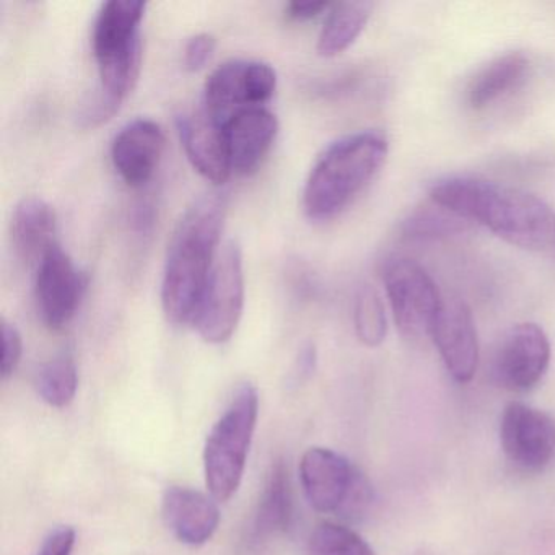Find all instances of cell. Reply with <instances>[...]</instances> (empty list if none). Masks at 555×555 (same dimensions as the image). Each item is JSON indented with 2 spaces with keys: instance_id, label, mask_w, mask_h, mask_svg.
<instances>
[{
  "instance_id": "cell-7",
  "label": "cell",
  "mask_w": 555,
  "mask_h": 555,
  "mask_svg": "<svg viewBox=\"0 0 555 555\" xmlns=\"http://www.w3.org/2000/svg\"><path fill=\"white\" fill-rule=\"evenodd\" d=\"M245 307L243 253L238 243L227 242L217 253L203 300L193 324L206 343L223 344L233 336Z\"/></svg>"
},
{
  "instance_id": "cell-24",
  "label": "cell",
  "mask_w": 555,
  "mask_h": 555,
  "mask_svg": "<svg viewBox=\"0 0 555 555\" xmlns=\"http://www.w3.org/2000/svg\"><path fill=\"white\" fill-rule=\"evenodd\" d=\"M308 555H375V551L353 529L321 522L308 541Z\"/></svg>"
},
{
  "instance_id": "cell-6",
  "label": "cell",
  "mask_w": 555,
  "mask_h": 555,
  "mask_svg": "<svg viewBox=\"0 0 555 555\" xmlns=\"http://www.w3.org/2000/svg\"><path fill=\"white\" fill-rule=\"evenodd\" d=\"M305 495L314 509L357 519L372 505V487L366 477L337 451L313 447L300 461Z\"/></svg>"
},
{
  "instance_id": "cell-19",
  "label": "cell",
  "mask_w": 555,
  "mask_h": 555,
  "mask_svg": "<svg viewBox=\"0 0 555 555\" xmlns=\"http://www.w3.org/2000/svg\"><path fill=\"white\" fill-rule=\"evenodd\" d=\"M292 518H294V496H292L291 479H288L285 464L279 461L269 473L258 508H256L255 521H253L255 542H264L275 535L284 534L291 528Z\"/></svg>"
},
{
  "instance_id": "cell-25",
  "label": "cell",
  "mask_w": 555,
  "mask_h": 555,
  "mask_svg": "<svg viewBox=\"0 0 555 555\" xmlns=\"http://www.w3.org/2000/svg\"><path fill=\"white\" fill-rule=\"evenodd\" d=\"M466 223L431 201V206L414 210L402 223V233L411 240H437L463 232Z\"/></svg>"
},
{
  "instance_id": "cell-17",
  "label": "cell",
  "mask_w": 555,
  "mask_h": 555,
  "mask_svg": "<svg viewBox=\"0 0 555 555\" xmlns=\"http://www.w3.org/2000/svg\"><path fill=\"white\" fill-rule=\"evenodd\" d=\"M162 513L168 529L183 544H206L219 528L216 499L191 487H168L162 500Z\"/></svg>"
},
{
  "instance_id": "cell-12",
  "label": "cell",
  "mask_w": 555,
  "mask_h": 555,
  "mask_svg": "<svg viewBox=\"0 0 555 555\" xmlns=\"http://www.w3.org/2000/svg\"><path fill=\"white\" fill-rule=\"evenodd\" d=\"M500 443L509 463L539 473L555 454L554 418L522 402H509L500 421Z\"/></svg>"
},
{
  "instance_id": "cell-1",
  "label": "cell",
  "mask_w": 555,
  "mask_h": 555,
  "mask_svg": "<svg viewBox=\"0 0 555 555\" xmlns=\"http://www.w3.org/2000/svg\"><path fill=\"white\" fill-rule=\"evenodd\" d=\"M430 199L518 248L545 251L555 246L554 210L518 188L476 177H451L434 184Z\"/></svg>"
},
{
  "instance_id": "cell-9",
  "label": "cell",
  "mask_w": 555,
  "mask_h": 555,
  "mask_svg": "<svg viewBox=\"0 0 555 555\" xmlns=\"http://www.w3.org/2000/svg\"><path fill=\"white\" fill-rule=\"evenodd\" d=\"M278 74L262 61L232 60L217 67L204 86V108L219 122L274 95Z\"/></svg>"
},
{
  "instance_id": "cell-11",
  "label": "cell",
  "mask_w": 555,
  "mask_h": 555,
  "mask_svg": "<svg viewBox=\"0 0 555 555\" xmlns=\"http://www.w3.org/2000/svg\"><path fill=\"white\" fill-rule=\"evenodd\" d=\"M87 291V275L57 243L37 266L35 300L50 330L60 331L73 321Z\"/></svg>"
},
{
  "instance_id": "cell-29",
  "label": "cell",
  "mask_w": 555,
  "mask_h": 555,
  "mask_svg": "<svg viewBox=\"0 0 555 555\" xmlns=\"http://www.w3.org/2000/svg\"><path fill=\"white\" fill-rule=\"evenodd\" d=\"M330 2H291L285 8V15H287L291 21L295 22H305L311 21V18L318 17V15L323 14L324 11H330L331 9Z\"/></svg>"
},
{
  "instance_id": "cell-2",
  "label": "cell",
  "mask_w": 555,
  "mask_h": 555,
  "mask_svg": "<svg viewBox=\"0 0 555 555\" xmlns=\"http://www.w3.org/2000/svg\"><path fill=\"white\" fill-rule=\"evenodd\" d=\"M225 194L197 197L177 223L162 282V307L173 324H193L209 282L227 219Z\"/></svg>"
},
{
  "instance_id": "cell-14",
  "label": "cell",
  "mask_w": 555,
  "mask_h": 555,
  "mask_svg": "<svg viewBox=\"0 0 555 555\" xmlns=\"http://www.w3.org/2000/svg\"><path fill=\"white\" fill-rule=\"evenodd\" d=\"M177 128L194 170L210 183H227L232 173V164L222 122L217 121L203 106L194 112L181 113L177 118Z\"/></svg>"
},
{
  "instance_id": "cell-15",
  "label": "cell",
  "mask_w": 555,
  "mask_h": 555,
  "mask_svg": "<svg viewBox=\"0 0 555 555\" xmlns=\"http://www.w3.org/2000/svg\"><path fill=\"white\" fill-rule=\"evenodd\" d=\"M167 138L158 122L147 118L128 122L112 145V160L119 177L131 188H142L160 165Z\"/></svg>"
},
{
  "instance_id": "cell-4",
  "label": "cell",
  "mask_w": 555,
  "mask_h": 555,
  "mask_svg": "<svg viewBox=\"0 0 555 555\" xmlns=\"http://www.w3.org/2000/svg\"><path fill=\"white\" fill-rule=\"evenodd\" d=\"M147 4L142 0H109L96 15L92 31L99 66V92L121 106L141 76V24Z\"/></svg>"
},
{
  "instance_id": "cell-26",
  "label": "cell",
  "mask_w": 555,
  "mask_h": 555,
  "mask_svg": "<svg viewBox=\"0 0 555 555\" xmlns=\"http://www.w3.org/2000/svg\"><path fill=\"white\" fill-rule=\"evenodd\" d=\"M22 353H24V339L21 331L8 320H2V365H0L2 378L14 375L21 363Z\"/></svg>"
},
{
  "instance_id": "cell-23",
  "label": "cell",
  "mask_w": 555,
  "mask_h": 555,
  "mask_svg": "<svg viewBox=\"0 0 555 555\" xmlns=\"http://www.w3.org/2000/svg\"><path fill=\"white\" fill-rule=\"evenodd\" d=\"M353 323L357 336L365 346L378 347L388 333L386 308L375 288L363 285L359 288L353 305Z\"/></svg>"
},
{
  "instance_id": "cell-13",
  "label": "cell",
  "mask_w": 555,
  "mask_h": 555,
  "mask_svg": "<svg viewBox=\"0 0 555 555\" xmlns=\"http://www.w3.org/2000/svg\"><path fill=\"white\" fill-rule=\"evenodd\" d=\"M430 337L448 373L456 382H470L479 365V340L470 308L457 298L443 300Z\"/></svg>"
},
{
  "instance_id": "cell-20",
  "label": "cell",
  "mask_w": 555,
  "mask_h": 555,
  "mask_svg": "<svg viewBox=\"0 0 555 555\" xmlns=\"http://www.w3.org/2000/svg\"><path fill=\"white\" fill-rule=\"evenodd\" d=\"M529 61L522 54L509 53L476 74L467 87V103L473 109H483L521 86L528 74Z\"/></svg>"
},
{
  "instance_id": "cell-18",
  "label": "cell",
  "mask_w": 555,
  "mask_h": 555,
  "mask_svg": "<svg viewBox=\"0 0 555 555\" xmlns=\"http://www.w3.org/2000/svg\"><path fill=\"white\" fill-rule=\"evenodd\" d=\"M57 216L48 201L28 196L17 204L12 217V242L22 261L37 268L57 245Z\"/></svg>"
},
{
  "instance_id": "cell-3",
  "label": "cell",
  "mask_w": 555,
  "mask_h": 555,
  "mask_svg": "<svg viewBox=\"0 0 555 555\" xmlns=\"http://www.w3.org/2000/svg\"><path fill=\"white\" fill-rule=\"evenodd\" d=\"M388 152V138L379 131L356 132L324 149L304 188L308 219L326 222L346 210L382 170Z\"/></svg>"
},
{
  "instance_id": "cell-10",
  "label": "cell",
  "mask_w": 555,
  "mask_h": 555,
  "mask_svg": "<svg viewBox=\"0 0 555 555\" xmlns=\"http://www.w3.org/2000/svg\"><path fill=\"white\" fill-rule=\"evenodd\" d=\"M551 343L547 334L534 323L509 327L493 356V378L508 391L534 388L551 365Z\"/></svg>"
},
{
  "instance_id": "cell-27",
  "label": "cell",
  "mask_w": 555,
  "mask_h": 555,
  "mask_svg": "<svg viewBox=\"0 0 555 555\" xmlns=\"http://www.w3.org/2000/svg\"><path fill=\"white\" fill-rule=\"evenodd\" d=\"M217 40L214 35L199 34L190 38L184 48V69L197 73L204 69L216 53Z\"/></svg>"
},
{
  "instance_id": "cell-5",
  "label": "cell",
  "mask_w": 555,
  "mask_h": 555,
  "mask_svg": "<svg viewBox=\"0 0 555 555\" xmlns=\"http://www.w3.org/2000/svg\"><path fill=\"white\" fill-rule=\"evenodd\" d=\"M258 415V389L251 383H243L207 437L204 474L207 489L217 502H227L240 489Z\"/></svg>"
},
{
  "instance_id": "cell-28",
  "label": "cell",
  "mask_w": 555,
  "mask_h": 555,
  "mask_svg": "<svg viewBox=\"0 0 555 555\" xmlns=\"http://www.w3.org/2000/svg\"><path fill=\"white\" fill-rule=\"evenodd\" d=\"M76 535V529L70 526H61V528L54 529L44 539L38 555H73Z\"/></svg>"
},
{
  "instance_id": "cell-22",
  "label": "cell",
  "mask_w": 555,
  "mask_h": 555,
  "mask_svg": "<svg viewBox=\"0 0 555 555\" xmlns=\"http://www.w3.org/2000/svg\"><path fill=\"white\" fill-rule=\"evenodd\" d=\"M79 386L76 359L70 350H63L44 363L37 375L40 398L51 408H67L76 398Z\"/></svg>"
},
{
  "instance_id": "cell-16",
  "label": "cell",
  "mask_w": 555,
  "mask_h": 555,
  "mask_svg": "<svg viewBox=\"0 0 555 555\" xmlns=\"http://www.w3.org/2000/svg\"><path fill=\"white\" fill-rule=\"evenodd\" d=\"M232 171L251 175L261 167L279 134L274 113L262 106L242 109L223 122Z\"/></svg>"
},
{
  "instance_id": "cell-8",
  "label": "cell",
  "mask_w": 555,
  "mask_h": 555,
  "mask_svg": "<svg viewBox=\"0 0 555 555\" xmlns=\"http://www.w3.org/2000/svg\"><path fill=\"white\" fill-rule=\"evenodd\" d=\"M383 284L399 331L408 337L430 336L444 300L431 275L412 259L395 258L383 269Z\"/></svg>"
},
{
  "instance_id": "cell-30",
  "label": "cell",
  "mask_w": 555,
  "mask_h": 555,
  "mask_svg": "<svg viewBox=\"0 0 555 555\" xmlns=\"http://www.w3.org/2000/svg\"><path fill=\"white\" fill-rule=\"evenodd\" d=\"M317 347L314 344L308 343L301 347L300 353H298L297 363H295V378L298 382L310 378L317 369Z\"/></svg>"
},
{
  "instance_id": "cell-21",
  "label": "cell",
  "mask_w": 555,
  "mask_h": 555,
  "mask_svg": "<svg viewBox=\"0 0 555 555\" xmlns=\"http://www.w3.org/2000/svg\"><path fill=\"white\" fill-rule=\"evenodd\" d=\"M372 11L373 4L370 2H339L331 5L318 38V53L324 57H334L349 50L365 30Z\"/></svg>"
}]
</instances>
